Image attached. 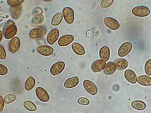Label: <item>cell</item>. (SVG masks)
<instances>
[{"label":"cell","instance_id":"1","mask_svg":"<svg viewBox=\"0 0 151 113\" xmlns=\"http://www.w3.org/2000/svg\"><path fill=\"white\" fill-rule=\"evenodd\" d=\"M18 28L15 23L12 20L6 22L3 29V34L5 38L7 40L12 39L17 33Z\"/></svg>","mask_w":151,"mask_h":113},{"label":"cell","instance_id":"30","mask_svg":"<svg viewBox=\"0 0 151 113\" xmlns=\"http://www.w3.org/2000/svg\"><path fill=\"white\" fill-rule=\"evenodd\" d=\"M24 1L23 0H8L7 4L12 7H16L19 6Z\"/></svg>","mask_w":151,"mask_h":113},{"label":"cell","instance_id":"13","mask_svg":"<svg viewBox=\"0 0 151 113\" xmlns=\"http://www.w3.org/2000/svg\"><path fill=\"white\" fill-rule=\"evenodd\" d=\"M75 37L71 34H66L60 37L58 40V44L60 47H65L72 43Z\"/></svg>","mask_w":151,"mask_h":113},{"label":"cell","instance_id":"34","mask_svg":"<svg viewBox=\"0 0 151 113\" xmlns=\"http://www.w3.org/2000/svg\"><path fill=\"white\" fill-rule=\"evenodd\" d=\"M0 101H1V105H0V111H1L4 109V100L2 97H0Z\"/></svg>","mask_w":151,"mask_h":113},{"label":"cell","instance_id":"14","mask_svg":"<svg viewBox=\"0 0 151 113\" xmlns=\"http://www.w3.org/2000/svg\"><path fill=\"white\" fill-rule=\"evenodd\" d=\"M38 53L44 56H50L53 54L54 49L52 47L48 45H42L37 48Z\"/></svg>","mask_w":151,"mask_h":113},{"label":"cell","instance_id":"36","mask_svg":"<svg viewBox=\"0 0 151 113\" xmlns=\"http://www.w3.org/2000/svg\"></svg>","mask_w":151,"mask_h":113},{"label":"cell","instance_id":"25","mask_svg":"<svg viewBox=\"0 0 151 113\" xmlns=\"http://www.w3.org/2000/svg\"><path fill=\"white\" fill-rule=\"evenodd\" d=\"M23 106L26 109L31 112H34L37 110V106L35 104L29 100L25 101L24 102Z\"/></svg>","mask_w":151,"mask_h":113},{"label":"cell","instance_id":"19","mask_svg":"<svg viewBox=\"0 0 151 113\" xmlns=\"http://www.w3.org/2000/svg\"><path fill=\"white\" fill-rule=\"evenodd\" d=\"M138 84L143 86H151V77L149 76L142 75L137 78Z\"/></svg>","mask_w":151,"mask_h":113},{"label":"cell","instance_id":"32","mask_svg":"<svg viewBox=\"0 0 151 113\" xmlns=\"http://www.w3.org/2000/svg\"><path fill=\"white\" fill-rule=\"evenodd\" d=\"M8 73V69L6 66L1 64H0V75H5Z\"/></svg>","mask_w":151,"mask_h":113},{"label":"cell","instance_id":"6","mask_svg":"<svg viewBox=\"0 0 151 113\" xmlns=\"http://www.w3.org/2000/svg\"><path fill=\"white\" fill-rule=\"evenodd\" d=\"M84 89L87 93L92 96H95L98 93V88L93 82L86 80L83 82Z\"/></svg>","mask_w":151,"mask_h":113},{"label":"cell","instance_id":"12","mask_svg":"<svg viewBox=\"0 0 151 113\" xmlns=\"http://www.w3.org/2000/svg\"><path fill=\"white\" fill-rule=\"evenodd\" d=\"M106 62L101 59L95 60L91 65V70L93 73L101 72L104 69L106 66Z\"/></svg>","mask_w":151,"mask_h":113},{"label":"cell","instance_id":"18","mask_svg":"<svg viewBox=\"0 0 151 113\" xmlns=\"http://www.w3.org/2000/svg\"><path fill=\"white\" fill-rule=\"evenodd\" d=\"M115 64L117 69L123 70L125 69L129 66V62L126 59L123 58H119L115 60Z\"/></svg>","mask_w":151,"mask_h":113},{"label":"cell","instance_id":"11","mask_svg":"<svg viewBox=\"0 0 151 113\" xmlns=\"http://www.w3.org/2000/svg\"><path fill=\"white\" fill-rule=\"evenodd\" d=\"M60 32L57 28H53L52 29L48 34L47 35L46 40L50 45H53L58 40L59 38Z\"/></svg>","mask_w":151,"mask_h":113},{"label":"cell","instance_id":"17","mask_svg":"<svg viewBox=\"0 0 151 113\" xmlns=\"http://www.w3.org/2000/svg\"><path fill=\"white\" fill-rule=\"evenodd\" d=\"M79 82V79L78 77L70 78L65 81L64 83V87L67 89L73 88L78 84Z\"/></svg>","mask_w":151,"mask_h":113},{"label":"cell","instance_id":"21","mask_svg":"<svg viewBox=\"0 0 151 113\" xmlns=\"http://www.w3.org/2000/svg\"><path fill=\"white\" fill-rule=\"evenodd\" d=\"M117 69L114 62L110 61L106 64L104 72L106 75H111L113 74Z\"/></svg>","mask_w":151,"mask_h":113},{"label":"cell","instance_id":"20","mask_svg":"<svg viewBox=\"0 0 151 113\" xmlns=\"http://www.w3.org/2000/svg\"><path fill=\"white\" fill-rule=\"evenodd\" d=\"M72 49L74 53L78 56H83L86 53V51L84 46L78 42H74L71 45Z\"/></svg>","mask_w":151,"mask_h":113},{"label":"cell","instance_id":"16","mask_svg":"<svg viewBox=\"0 0 151 113\" xmlns=\"http://www.w3.org/2000/svg\"><path fill=\"white\" fill-rule=\"evenodd\" d=\"M99 56L103 61H108L111 56V51L108 46H104L101 47L99 50Z\"/></svg>","mask_w":151,"mask_h":113},{"label":"cell","instance_id":"9","mask_svg":"<svg viewBox=\"0 0 151 113\" xmlns=\"http://www.w3.org/2000/svg\"><path fill=\"white\" fill-rule=\"evenodd\" d=\"M20 40L18 37H14L9 41L8 44L9 51L11 53L18 52L20 49Z\"/></svg>","mask_w":151,"mask_h":113},{"label":"cell","instance_id":"22","mask_svg":"<svg viewBox=\"0 0 151 113\" xmlns=\"http://www.w3.org/2000/svg\"><path fill=\"white\" fill-rule=\"evenodd\" d=\"M131 107L136 110L143 111L146 108V105L144 101L137 100L132 101Z\"/></svg>","mask_w":151,"mask_h":113},{"label":"cell","instance_id":"31","mask_svg":"<svg viewBox=\"0 0 151 113\" xmlns=\"http://www.w3.org/2000/svg\"><path fill=\"white\" fill-rule=\"evenodd\" d=\"M78 103L80 105L87 106L89 104L90 101L87 98L82 97V98H80L78 99Z\"/></svg>","mask_w":151,"mask_h":113},{"label":"cell","instance_id":"35","mask_svg":"<svg viewBox=\"0 0 151 113\" xmlns=\"http://www.w3.org/2000/svg\"><path fill=\"white\" fill-rule=\"evenodd\" d=\"M0 33H1V40H0V41H1V40H2V32H1H1H0Z\"/></svg>","mask_w":151,"mask_h":113},{"label":"cell","instance_id":"29","mask_svg":"<svg viewBox=\"0 0 151 113\" xmlns=\"http://www.w3.org/2000/svg\"><path fill=\"white\" fill-rule=\"evenodd\" d=\"M113 2V0H103L101 2L100 7L101 9L108 8L112 5Z\"/></svg>","mask_w":151,"mask_h":113},{"label":"cell","instance_id":"10","mask_svg":"<svg viewBox=\"0 0 151 113\" xmlns=\"http://www.w3.org/2000/svg\"><path fill=\"white\" fill-rule=\"evenodd\" d=\"M35 94L39 100L42 102H47L50 99L48 92L42 87H37L35 89Z\"/></svg>","mask_w":151,"mask_h":113},{"label":"cell","instance_id":"7","mask_svg":"<svg viewBox=\"0 0 151 113\" xmlns=\"http://www.w3.org/2000/svg\"><path fill=\"white\" fill-rule=\"evenodd\" d=\"M65 63L63 61H59L52 65L50 68V73L55 77L60 74L65 69Z\"/></svg>","mask_w":151,"mask_h":113},{"label":"cell","instance_id":"26","mask_svg":"<svg viewBox=\"0 0 151 113\" xmlns=\"http://www.w3.org/2000/svg\"><path fill=\"white\" fill-rule=\"evenodd\" d=\"M17 98V97L16 94L10 93V94H8L7 95L5 96L4 98V100L5 103L8 104L13 103L16 100Z\"/></svg>","mask_w":151,"mask_h":113},{"label":"cell","instance_id":"28","mask_svg":"<svg viewBox=\"0 0 151 113\" xmlns=\"http://www.w3.org/2000/svg\"><path fill=\"white\" fill-rule=\"evenodd\" d=\"M144 69L145 74L148 76L151 75V59H149L145 62L144 66Z\"/></svg>","mask_w":151,"mask_h":113},{"label":"cell","instance_id":"24","mask_svg":"<svg viewBox=\"0 0 151 113\" xmlns=\"http://www.w3.org/2000/svg\"><path fill=\"white\" fill-rule=\"evenodd\" d=\"M35 80L33 77H28L25 82V90L30 91L34 87L35 84Z\"/></svg>","mask_w":151,"mask_h":113},{"label":"cell","instance_id":"2","mask_svg":"<svg viewBox=\"0 0 151 113\" xmlns=\"http://www.w3.org/2000/svg\"><path fill=\"white\" fill-rule=\"evenodd\" d=\"M132 14L139 18H145L150 15L151 10L150 9L145 6H137L132 9Z\"/></svg>","mask_w":151,"mask_h":113},{"label":"cell","instance_id":"5","mask_svg":"<svg viewBox=\"0 0 151 113\" xmlns=\"http://www.w3.org/2000/svg\"><path fill=\"white\" fill-rule=\"evenodd\" d=\"M133 49V44L130 42H125L122 44L118 49V55L120 57H124L129 54Z\"/></svg>","mask_w":151,"mask_h":113},{"label":"cell","instance_id":"33","mask_svg":"<svg viewBox=\"0 0 151 113\" xmlns=\"http://www.w3.org/2000/svg\"><path fill=\"white\" fill-rule=\"evenodd\" d=\"M6 51L2 45H0V59H4L6 58Z\"/></svg>","mask_w":151,"mask_h":113},{"label":"cell","instance_id":"3","mask_svg":"<svg viewBox=\"0 0 151 113\" xmlns=\"http://www.w3.org/2000/svg\"><path fill=\"white\" fill-rule=\"evenodd\" d=\"M104 22L106 27L112 31H116L120 27L119 22L114 18L107 16L104 18Z\"/></svg>","mask_w":151,"mask_h":113},{"label":"cell","instance_id":"23","mask_svg":"<svg viewBox=\"0 0 151 113\" xmlns=\"http://www.w3.org/2000/svg\"><path fill=\"white\" fill-rule=\"evenodd\" d=\"M63 12H60L55 14L52 18L51 21V25L53 26H57L61 23L63 19Z\"/></svg>","mask_w":151,"mask_h":113},{"label":"cell","instance_id":"8","mask_svg":"<svg viewBox=\"0 0 151 113\" xmlns=\"http://www.w3.org/2000/svg\"><path fill=\"white\" fill-rule=\"evenodd\" d=\"M45 34V28L42 26H39L31 30L29 33V36L32 39H39L44 36Z\"/></svg>","mask_w":151,"mask_h":113},{"label":"cell","instance_id":"4","mask_svg":"<svg viewBox=\"0 0 151 113\" xmlns=\"http://www.w3.org/2000/svg\"><path fill=\"white\" fill-rule=\"evenodd\" d=\"M63 16L67 23L72 24L75 19L74 11L72 8L66 7L63 10Z\"/></svg>","mask_w":151,"mask_h":113},{"label":"cell","instance_id":"27","mask_svg":"<svg viewBox=\"0 0 151 113\" xmlns=\"http://www.w3.org/2000/svg\"><path fill=\"white\" fill-rule=\"evenodd\" d=\"M44 16L42 14H39L33 17L32 19V22L35 24H40L42 23L44 21Z\"/></svg>","mask_w":151,"mask_h":113},{"label":"cell","instance_id":"15","mask_svg":"<svg viewBox=\"0 0 151 113\" xmlns=\"http://www.w3.org/2000/svg\"><path fill=\"white\" fill-rule=\"evenodd\" d=\"M124 77L130 84H134L137 82V75L136 73L131 69H127L124 72Z\"/></svg>","mask_w":151,"mask_h":113}]
</instances>
